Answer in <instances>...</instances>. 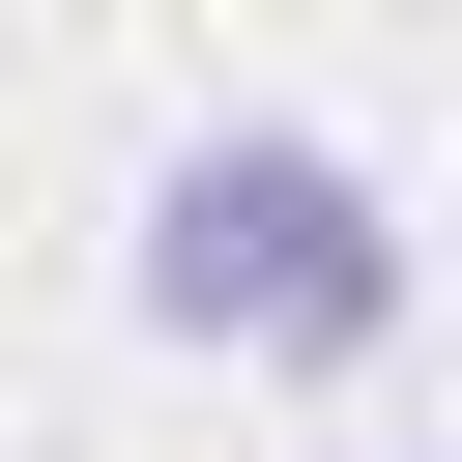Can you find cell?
Masks as SVG:
<instances>
[{
	"label": "cell",
	"mask_w": 462,
	"mask_h": 462,
	"mask_svg": "<svg viewBox=\"0 0 462 462\" xmlns=\"http://www.w3.org/2000/svg\"><path fill=\"white\" fill-rule=\"evenodd\" d=\"M144 318H202V346H375L404 318V231H375V173L346 144H173L144 173Z\"/></svg>",
	"instance_id": "cell-1"
}]
</instances>
